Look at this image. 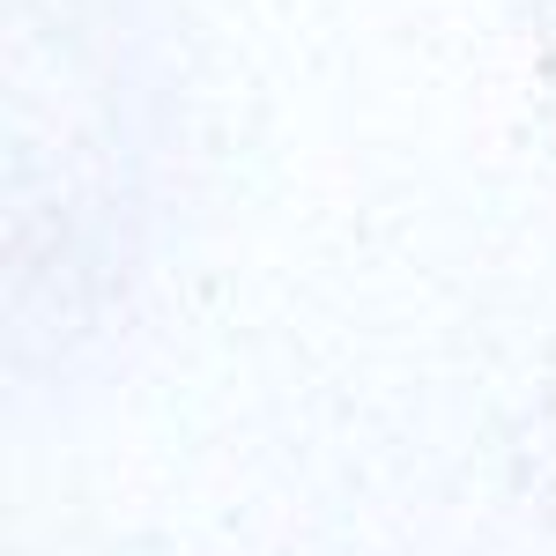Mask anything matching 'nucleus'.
I'll list each match as a JSON object with an SVG mask.
<instances>
[]
</instances>
